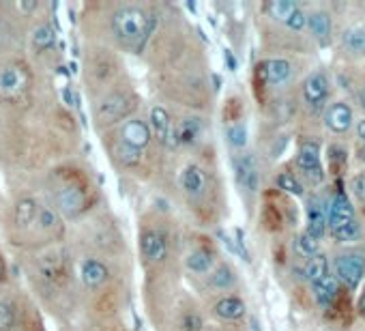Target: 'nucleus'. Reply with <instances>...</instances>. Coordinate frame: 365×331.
<instances>
[{
    "label": "nucleus",
    "mask_w": 365,
    "mask_h": 331,
    "mask_svg": "<svg viewBox=\"0 0 365 331\" xmlns=\"http://www.w3.org/2000/svg\"><path fill=\"white\" fill-rule=\"evenodd\" d=\"M357 134H359V138L365 142V118H361V120L357 123Z\"/></svg>",
    "instance_id": "37998d69"
},
{
    "label": "nucleus",
    "mask_w": 365,
    "mask_h": 331,
    "mask_svg": "<svg viewBox=\"0 0 365 331\" xmlns=\"http://www.w3.org/2000/svg\"><path fill=\"white\" fill-rule=\"evenodd\" d=\"M359 104L365 108V87H363V89H361V93H359Z\"/></svg>",
    "instance_id": "49530a36"
},
{
    "label": "nucleus",
    "mask_w": 365,
    "mask_h": 331,
    "mask_svg": "<svg viewBox=\"0 0 365 331\" xmlns=\"http://www.w3.org/2000/svg\"><path fill=\"white\" fill-rule=\"evenodd\" d=\"M226 136H228V142L232 149H243L248 144V127L243 125V123H232V125L226 130Z\"/></svg>",
    "instance_id": "2f4dec72"
},
{
    "label": "nucleus",
    "mask_w": 365,
    "mask_h": 331,
    "mask_svg": "<svg viewBox=\"0 0 365 331\" xmlns=\"http://www.w3.org/2000/svg\"><path fill=\"white\" fill-rule=\"evenodd\" d=\"M207 173L200 168V166L196 163H189L187 168L183 170L181 175V187L187 196L191 198H200V196H205L207 192Z\"/></svg>",
    "instance_id": "4468645a"
},
{
    "label": "nucleus",
    "mask_w": 365,
    "mask_h": 331,
    "mask_svg": "<svg viewBox=\"0 0 365 331\" xmlns=\"http://www.w3.org/2000/svg\"><path fill=\"white\" fill-rule=\"evenodd\" d=\"M234 173H236V181L238 185L254 194L260 185V173H258V163H256V157L250 155V153H243L234 159Z\"/></svg>",
    "instance_id": "423d86ee"
},
{
    "label": "nucleus",
    "mask_w": 365,
    "mask_h": 331,
    "mask_svg": "<svg viewBox=\"0 0 365 331\" xmlns=\"http://www.w3.org/2000/svg\"><path fill=\"white\" fill-rule=\"evenodd\" d=\"M37 209H39V204L32 200V198H24L15 204V224L26 228L34 222L37 218Z\"/></svg>",
    "instance_id": "393cba45"
},
{
    "label": "nucleus",
    "mask_w": 365,
    "mask_h": 331,
    "mask_svg": "<svg viewBox=\"0 0 365 331\" xmlns=\"http://www.w3.org/2000/svg\"><path fill=\"white\" fill-rule=\"evenodd\" d=\"M342 44L352 54H365V26H350L342 35Z\"/></svg>",
    "instance_id": "4be33fe9"
},
{
    "label": "nucleus",
    "mask_w": 365,
    "mask_h": 331,
    "mask_svg": "<svg viewBox=\"0 0 365 331\" xmlns=\"http://www.w3.org/2000/svg\"><path fill=\"white\" fill-rule=\"evenodd\" d=\"M224 116H226L228 120H238V116H241V106H238L236 99H230V101H228V110H224Z\"/></svg>",
    "instance_id": "a19ab883"
},
{
    "label": "nucleus",
    "mask_w": 365,
    "mask_h": 331,
    "mask_svg": "<svg viewBox=\"0 0 365 331\" xmlns=\"http://www.w3.org/2000/svg\"><path fill=\"white\" fill-rule=\"evenodd\" d=\"M329 161H331V170L338 175V173L344 168L346 149H344V146H338V144H331V146H329Z\"/></svg>",
    "instance_id": "f704fd0d"
},
{
    "label": "nucleus",
    "mask_w": 365,
    "mask_h": 331,
    "mask_svg": "<svg viewBox=\"0 0 365 331\" xmlns=\"http://www.w3.org/2000/svg\"><path fill=\"white\" fill-rule=\"evenodd\" d=\"M22 9H24V11H30V9H37V3H24V5H22Z\"/></svg>",
    "instance_id": "a18cd8bd"
},
{
    "label": "nucleus",
    "mask_w": 365,
    "mask_h": 331,
    "mask_svg": "<svg viewBox=\"0 0 365 331\" xmlns=\"http://www.w3.org/2000/svg\"><path fill=\"white\" fill-rule=\"evenodd\" d=\"M293 75V65L283 58H269L264 63L258 65L256 69V80H258V87H281L286 85Z\"/></svg>",
    "instance_id": "f03ea898"
},
{
    "label": "nucleus",
    "mask_w": 365,
    "mask_h": 331,
    "mask_svg": "<svg viewBox=\"0 0 365 331\" xmlns=\"http://www.w3.org/2000/svg\"><path fill=\"white\" fill-rule=\"evenodd\" d=\"M297 163L312 183H320L324 179L322 166H320V146L316 142L307 140L301 144L297 153Z\"/></svg>",
    "instance_id": "39448f33"
},
{
    "label": "nucleus",
    "mask_w": 365,
    "mask_h": 331,
    "mask_svg": "<svg viewBox=\"0 0 365 331\" xmlns=\"http://www.w3.org/2000/svg\"><path fill=\"white\" fill-rule=\"evenodd\" d=\"M234 282H236V275L228 265H222L211 273V286L217 288V291H228V288L234 286Z\"/></svg>",
    "instance_id": "bb28decb"
},
{
    "label": "nucleus",
    "mask_w": 365,
    "mask_h": 331,
    "mask_svg": "<svg viewBox=\"0 0 365 331\" xmlns=\"http://www.w3.org/2000/svg\"><path fill=\"white\" fill-rule=\"evenodd\" d=\"M305 24H307V15H305L301 9H299V11H297V13H295V15H293L288 22H286V26H288L290 30H303V26H305Z\"/></svg>",
    "instance_id": "ea45409f"
},
{
    "label": "nucleus",
    "mask_w": 365,
    "mask_h": 331,
    "mask_svg": "<svg viewBox=\"0 0 365 331\" xmlns=\"http://www.w3.org/2000/svg\"><path fill=\"white\" fill-rule=\"evenodd\" d=\"M324 125L333 134H346L352 125V110L344 101L331 104L324 112Z\"/></svg>",
    "instance_id": "f8f14e48"
},
{
    "label": "nucleus",
    "mask_w": 365,
    "mask_h": 331,
    "mask_svg": "<svg viewBox=\"0 0 365 331\" xmlns=\"http://www.w3.org/2000/svg\"><path fill=\"white\" fill-rule=\"evenodd\" d=\"M54 44H56V32L52 30L50 24H41V26H37V28L32 30V46H34V50L46 52V50H50Z\"/></svg>",
    "instance_id": "b1692460"
},
{
    "label": "nucleus",
    "mask_w": 365,
    "mask_h": 331,
    "mask_svg": "<svg viewBox=\"0 0 365 331\" xmlns=\"http://www.w3.org/2000/svg\"><path fill=\"white\" fill-rule=\"evenodd\" d=\"M329 97V80L322 71H314L303 85V99L312 110H320Z\"/></svg>",
    "instance_id": "6e6552de"
},
{
    "label": "nucleus",
    "mask_w": 365,
    "mask_h": 331,
    "mask_svg": "<svg viewBox=\"0 0 365 331\" xmlns=\"http://www.w3.org/2000/svg\"><path fill=\"white\" fill-rule=\"evenodd\" d=\"M324 230H327V211H324V206L312 198L307 202V235H312L314 239H322L324 237Z\"/></svg>",
    "instance_id": "2eb2a0df"
},
{
    "label": "nucleus",
    "mask_w": 365,
    "mask_h": 331,
    "mask_svg": "<svg viewBox=\"0 0 365 331\" xmlns=\"http://www.w3.org/2000/svg\"><path fill=\"white\" fill-rule=\"evenodd\" d=\"M333 235H335L338 241H342V243H350V241H357V239H359V235H361V226H359V222H352L350 226H346V228H342V230H338V232H333Z\"/></svg>",
    "instance_id": "e433bc0d"
},
{
    "label": "nucleus",
    "mask_w": 365,
    "mask_h": 331,
    "mask_svg": "<svg viewBox=\"0 0 365 331\" xmlns=\"http://www.w3.org/2000/svg\"><path fill=\"white\" fill-rule=\"evenodd\" d=\"M114 155H116V159H118L120 163H123V166H138L140 159H142V151L132 149V146H127V144H123V142H118V144L114 146Z\"/></svg>",
    "instance_id": "c756f323"
},
{
    "label": "nucleus",
    "mask_w": 365,
    "mask_h": 331,
    "mask_svg": "<svg viewBox=\"0 0 365 331\" xmlns=\"http://www.w3.org/2000/svg\"><path fill=\"white\" fill-rule=\"evenodd\" d=\"M202 327V320L198 318V314H187L185 316V329L187 331H198Z\"/></svg>",
    "instance_id": "79ce46f5"
},
{
    "label": "nucleus",
    "mask_w": 365,
    "mask_h": 331,
    "mask_svg": "<svg viewBox=\"0 0 365 331\" xmlns=\"http://www.w3.org/2000/svg\"><path fill=\"white\" fill-rule=\"evenodd\" d=\"M140 250L148 263H161L168 254V241L161 230H144L140 237Z\"/></svg>",
    "instance_id": "1a4fd4ad"
},
{
    "label": "nucleus",
    "mask_w": 365,
    "mask_h": 331,
    "mask_svg": "<svg viewBox=\"0 0 365 331\" xmlns=\"http://www.w3.org/2000/svg\"><path fill=\"white\" fill-rule=\"evenodd\" d=\"M357 310H359V314H363V316H365V291H363V293H361V297H359Z\"/></svg>",
    "instance_id": "c03bdc74"
},
{
    "label": "nucleus",
    "mask_w": 365,
    "mask_h": 331,
    "mask_svg": "<svg viewBox=\"0 0 365 331\" xmlns=\"http://www.w3.org/2000/svg\"><path fill=\"white\" fill-rule=\"evenodd\" d=\"M56 202H58L60 213H65L67 218H77L79 213L87 209V196L77 185H65L58 192Z\"/></svg>",
    "instance_id": "9d476101"
},
{
    "label": "nucleus",
    "mask_w": 365,
    "mask_h": 331,
    "mask_svg": "<svg viewBox=\"0 0 365 331\" xmlns=\"http://www.w3.org/2000/svg\"><path fill=\"white\" fill-rule=\"evenodd\" d=\"M215 314L222 320H238V318L245 316V304H243L238 297H224L217 301Z\"/></svg>",
    "instance_id": "6ab92c4d"
},
{
    "label": "nucleus",
    "mask_w": 365,
    "mask_h": 331,
    "mask_svg": "<svg viewBox=\"0 0 365 331\" xmlns=\"http://www.w3.org/2000/svg\"><path fill=\"white\" fill-rule=\"evenodd\" d=\"M177 136H179V142H183V144L196 142L200 136V120L198 118H185L177 127Z\"/></svg>",
    "instance_id": "c85d7f7f"
},
{
    "label": "nucleus",
    "mask_w": 365,
    "mask_h": 331,
    "mask_svg": "<svg viewBox=\"0 0 365 331\" xmlns=\"http://www.w3.org/2000/svg\"><path fill=\"white\" fill-rule=\"evenodd\" d=\"M26 87V73L18 65H9L0 69V95L3 97H15Z\"/></svg>",
    "instance_id": "ddd939ff"
},
{
    "label": "nucleus",
    "mask_w": 365,
    "mask_h": 331,
    "mask_svg": "<svg viewBox=\"0 0 365 331\" xmlns=\"http://www.w3.org/2000/svg\"><path fill=\"white\" fill-rule=\"evenodd\" d=\"M338 295H340V284H338V277L331 273L314 284V297H316L318 306H322V308L333 306Z\"/></svg>",
    "instance_id": "dca6fc26"
},
{
    "label": "nucleus",
    "mask_w": 365,
    "mask_h": 331,
    "mask_svg": "<svg viewBox=\"0 0 365 331\" xmlns=\"http://www.w3.org/2000/svg\"><path fill=\"white\" fill-rule=\"evenodd\" d=\"M172 125V120H170V114L166 112V108H161V106H155L151 110V120H148V130L151 134H155L161 142H164L168 130Z\"/></svg>",
    "instance_id": "aec40b11"
},
{
    "label": "nucleus",
    "mask_w": 365,
    "mask_h": 331,
    "mask_svg": "<svg viewBox=\"0 0 365 331\" xmlns=\"http://www.w3.org/2000/svg\"><path fill=\"white\" fill-rule=\"evenodd\" d=\"M108 275H110L108 267L95 258H87L82 263V267H79V277H82L84 286H89V288H99L108 280Z\"/></svg>",
    "instance_id": "f3484780"
},
{
    "label": "nucleus",
    "mask_w": 365,
    "mask_h": 331,
    "mask_svg": "<svg viewBox=\"0 0 365 331\" xmlns=\"http://www.w3.org/2000/svg\"><path fill=\"white\" fill-rule=\"evenodd\" d=\"M307 26L314 35V39L320 46H327L331 39V18L324 11H314L312 15H307Z\"/></svg>",
    "instance_id": "a211bd4d"
},
{
    "label": "nucleus",
    "mask_w": 365,
    "mask_h": 331,
    "mask_svg": "<svg viewBox=\"0 0 365 331\" xmlns=\"http://www.w3.org/2000/svg\"><path fill=\"white\" fill-rule=\"evenodd\" d=\"M327 275H329V261H327V256L316 254V256H312V258L305 263V277H307L312 284L320 282L322 277H327Z\"/></svg>",
    "instance_id": "5701e85b"
},
{
    "label": "nucleus",
    "mask_w": 365,
    "mask_h": 331,
    "mask_svg": "<svg viewBox=\"0 0 365 331\" xmlns=\"http://www.w3.org/2000/svg\"><path fill=\"white\" fill-rule=\"evenodd\" d=\"M335 304V318L348 323L350 320V314H352V306H350V297L348 295H338V299L333 301Z\"/></svg>",
    "instance_id": "c9c22d12"
},
{
    "label": "nucleus",
    "mask_w": 365,
    "mask_h": 331,
    "mask_svg": "<svg viewBox=\"0 0 365 331\" xmlns=\"http://www.w3.org/2000/svg\"><path fill=\"white\" fill-rule=\"evenodd\" d=\"M132 97L125 93H112L101 99L97 106V120L99 123H114L118 118H123L132 110Z\"/></svg>",
    "instance_id": "20e7f679"
},
{
    "label": "nucleus",
    "mask_w": 365,
    "mask_h": 331,
    "mask_svg": "<svg viewBox=\"0 0 365 331\" xmlns=\"http://www.w3.org/2000/svg\"><path fill=\"white\" fill-rule=\"evenodd\" d=\"M267 11H269L275 20H279V22L286 24V22L299 11V5L293 3V0H275V3H269V5H267Z\"/></svg>",
    "instance_id": "a878e982"
},
{
    "label": "nucleus",
    "mask_w": 365,
    "mask_h": 331,
    "mask_svg": "<svg viewBox=\"0 0 365 331\" xmlns=\"http://www.w3.org/2000/svg\"><path fill=\"white\" fill-rule=\"evenodd\" d=\"M155 22L153 18L140 7H123L112 15V30L114 35L127 46H142L151 35Z\"/></svg>",
    "instance_id": "f257e3e1"
},
{
    "label": "nucleus",
    "mask_w": 365,
    "mask_h": 331,
    "mask_svg": "<svg viewBox=\"0 0 365 331\" xmlns=\"http://www.w3.org/2000/svg\"><path fill=\"white\" fill-rule=\"evenodd\" d=\"M34 222H37V226L41 228L44 232H52V230L58 228V224H60L58 213H56L54 209H50V206H39Z\"/></svg>",
    "instance_id": "cd10ccee"
},
{
    "label": "nucleus",
    "mask_w": 365,
    "mask_h": 331,
    "mask_svg": "<svg viewBox=\"0 0 365 331\" xmlns=\"http://www.w3.org/2000/svg\"><path fill=\"white\" fill-rule=\"evenodd\" d=\"M295 247H297V254L312 258V256H316V254H318V250H320V243H318V239H314L312 235L303 232V235H299V237H297Z\"/></svg>",
    "instance_id": "7c9ffc66"
},
{
    "label": "nucleus",
    "mask_w": 365,
    "mask_h": 331,
    "mask_svg": "<svg viewBox=\"0 0 365 331\" xmlns=\"http://www.w3.org/2000/svg\"><path fill=\"white\" fill-rule=\"evenodd\" d=\"M5 273V265H3V258H0V275Z\"/></svg>",
    "instance_id": "de8ad7c7"
},
{
    "label": "nucleus",
    "mask_w": 365,
    "mask_h": 331,
    "mask_svg": "<svg viewBox=\"0 0 365 331\" xmlns=\"http://www.w3.org/2000/svg\"><path fill=\"white\" fill-rule=\"evenodd\" d=\"M213 254L209 250H193L187 258H185V265L191 273H209L213 269Z\"/></svg>",
    "instance_id": "412c9836"
},
{
    "label": "nucleus",
    "mask_w": 365,
    "mask_h": 331,
    "mask_svg": "<svg viewBox=\"0 0 365 331\" xmlns=\"http://www.w3.org/2000/svg\"><path fill=\"white\" fill-rule=\"evenodd\" d=\"M352 222H357V220H354V211H352V204H350V200L346 198L344 192H338V194L333 196L331 204H329L327 224L331 226L333 232H338V230L350 226Z\"/></svg>",
    "instance_id": "0eeeda50"
},
{
    "label": "nucleus",
    "mask_w": 365,
    "mask_h": 331,
    "mask_svg": "<svg viewBox=\"0 0 365 331\" xmlns=\"http://www.w3.org/2000/svg\"><path fill=\"white\" fill-rule=\"evenodd\" d=\"M262 222L269 230H277L281 226V213L277 211L275 204H267L262 211Z\"/></svg>",
    "instance_id": "72a5a7b5"
},
{
    "label": "nucleus",
    "mask_w": 365,
    "mask_h": 331,
    "mask_svg": "<svg viewBox=\"0 0 365 331\" xmlns=\"http://www.w3.org/2000/svg\"><path fill=\"white\" fill-rule=\"evenodd\" d=\"M335 271H338V280L352 291L357 288L365 275V258L361 254H344L335 261Z\"/></svg>",
    "instance_id": "7ed1b4c3"
},
{
    "label": "nucleus",
    "mask_w": 365,
    "mask_h": 331,
    "mask_svg": "<svg viewBox=\"0 0 365 331\" xmlns=\"http://www.w3.org/2000/svg\"><path fill=\"white\" fill-rule=\"evenodd\" d=\"M0 39H3V30H0Z\"/></svg>",
    "instance_id": "09e8293b"
},
{
    "label": "nucleus",
    "mask_w": 365,
    "mask_h": 331,
    "mask_svg": "<svg viewBox=\"0 0 365 331\" xmlns=\"http://www.w3.org/2000/svg\"><path fill=\"white\" fill-rule=\"evenodd\" d=\"M350 189H352V194H354L361 202H365V173H361V175H357V177L352 179Z\"/></svg>",
    "instance_id": "58836bf2"
},
{
    "label": "nucleus",
    "mask_w": 365,
    "mask_h": 331,
    "mask_svg": "<svg viewBox=\"0 0 365 331\" xmlns=\"http://www.w3.org/2000/svg\"><path fill=\"white\" fill-rule=\"evenodd\" d=\"M15 323V314H13V308L9 304H3L0 301V331H9Z\"/></svg>",
    "instance_id": "4c0bfd02"
},
{
    "label": "nucleus",
    "mask_w": 365,
    "mask_h": 331,
    "mask_svg": "<svg viewBox=\"0 0 365 331\" xmlns=\"http://www.w3.org/2000/svg\"><path fill=\"white\" fill-rule=\"evenodd\" d=\"M277 187H279L281 192L295 194V196H301V194H303L301 183H299V181L295 179V175H290V173H281V175L277 177Z\"/></svg>",
    "instance_id": "473e14b6"
},
{
    "label": "nucleus",
    "mask_w": 365,
    "mask_h": 331,
    "mask_svg": "<svg viewBox=\"0 0 365 331\" xmlns=\"http://www.w3.org/2000/svg\"><path fill=\"white\" fill-rule=\"evenodd\" d=\"M120 142L142 151L151 142V130L148 123L142 118H129L123 127H120Z\"/></svg>",
    "instance_id": "9b49d317"
}]
</instances>
